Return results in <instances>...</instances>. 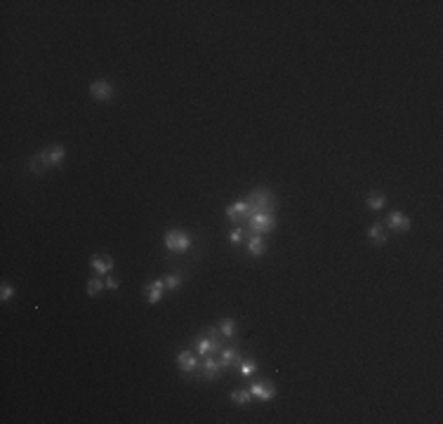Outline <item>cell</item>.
<instances>
[{
  "label": "cell",
  "instance_id": "cell-1",
  "mask_svg": "<svg viewBox=\"0 0 443 424\" xmlns=\"http://www.w3.org/2000/svg\"><path fill=\"white\" fill-rule=\"evenodd\" d=\"M248 208H250V215H257V212H274L276 208V198L271 193V189L266 186H259L255 189L250 196H248Z\"/></svg>",
  "mask_w": 443,
  "mask_h": 424
},
{
  "label": "cell",
  "instance_id": "cell-2",
  "mask_svg": "<svg viewBox=\"0 0 443 424\" xmlns=\"http://www.w3.org/2000/svg\"><path fill=\"white\" fill-rule=\"evenodd\" d=\"M165 247L170 252H186L191 247V236L186 231H182V229H173L165 236Z\"/></svg>",
  "mask_w": 443,
  "mask_h": 424
},
{
  "label": "cell",
  "instance_id": "cell-3",
  "mask_svg": "<svg viewBox=\"0 0 443 424\" xmlns=\"http://www.w3.org/2000/svg\"><path fill=\"white\" fill-rule=\"evenodd\" d=\"M248 224H250V231H255V236H259L276 227V217L271 215V212H257V215L248 217Z\"/></svg>",
  "mask_w": 443,
  "mask_h": 424
},
{
  "label": "cell",
  "instance_id": "cell-4",
  "mask_svg": "<svg viewBox=\"0 0 443 424\" xmlns=\"http://www.w3.org/2000/svg\"><path fill=\"white\" fill-rule=\"evenodd\" d=\"M201 365H203V363H198V358L193 356L191 351H179L177 354V368L182 370L184 375H193V372H198Z\"/></svg>",
  "mask_w": 443,
  "mask_h": 424
},
{
  "label": "cell",
  "instance_id": "cell-5",
  "mask_svg": "<svg viewBox=\"0 0 443 424\" xmlns=\"http://www.w3.org/2000/svg\"><path fill=\"white\" fill-rule=\"evenodd\" d=\"M40 160H43V165L50 167V165H59L64 160V156H66V151H64V146H59V144H55V146H47L40 151Z\"/></svg>",
  "mask_w": 443,
  "mask_h": 424
},
{
  "label": "cell",
  "instance_id": "cell-6",
  "mask_svg": "<svg viewBox=\"0 0 443 424\" xmlns=\"http://www.w3.org/2000/svg\"><path fill=\"white\" fill-rule=\"evenodd\" d=\"M90 94L94 99H99V102H109L113 97V85H111L109 80H94L92 85H90Z\"/></svg>",
  "mask_w": 443,
  "mask_h": 424
},
{
  "label": "cell",
  "instance_id": "cell-7",
  "mask_svg": "<svg viewBox=\"0 0 443 424\" xmlns=\"http://www.w3.org/2000/svg\"><path fill=\"white\" fill-rule=\"evenodd\" d=\"M250 393H253L255 398H259V401H271V398H274V393H276V387H274L271 382H266V380H259V382H255L253 387H250Z\"/></svg>",
  "mask_w": 443,
  "mask_h": 424
},
{
  "label": "cell",
  "instance_id": "cell-8",
  "mask_svg": "<svg viewBox=\"0 0 443 424\" xmlns=\"http://www.w3.org/2000/svg\"><path fill=\"white\" fill-rule=\"evenodd\" d=\"M165 292V278H156V281H151L146 285V290H144V295H146L149 304H156V302L160 300V295Z\"/></svg>",
  "mask_w": 443,
  "mask_h": 424
},
{
  "label": "cell",
  "instance_id": "cell-9",
  "mask_svg": "<svg viewBox=\"0 0 443 424\" xmlns=\"http://www.w3.org/2000/svg\"><path fill=\"white\" fill-rule=\"evenodd\" d=\"M248 217H250V208H248L245 201H238V203L227 208V219L231 221H240V219H248Z\"/></svg>",
  "mask_w": 443,
  "mask_h": 424
},
{
  "label": "cell",
  "instance_id": "cell-10",
  "mask_svg": "<svg viewBox=\"0 0 443 424\" xmlns=\"http://www.w3.org/2000/svg\"><path fill=\"white\" fill-rule=\"evenodd\" d=\"M196 351L201 356H210V354H219L222 349L208 337V335H201V337H196Z\"/></svg>",
  "mask_w": 443,
  "mask_h": 424
},
{
  "label": "cell",
  "instance_id": "cell-11",
  "mask_svg": "<svg viewBox=\"0 0 443 424\" xmlns=\"http://www.w3.org/2000/svg\"><path fill=\"white\" fill-rule=\"evenodd\" d=\"M387 221H389V229H391V231H406V229H410V219H408L403 212H399V210H394Z\"/></svg>",
  "mask_w": 443,
  "mask_h": 424
},
{
  "label": "cell",
  "instance_id": "cell-12",
  "mask_svg": "<svg viewBox=\"0 0 443 424\" xmlns=\"http://www.w3.org/2000/svg\"><path fill=\"white\" fill-rule=\"evenodd\" d=\"M240 361V354L234 349V346H227V349L219 351V363L222 368H236V363Z\"/></svg>",
  "mask_w": 443,
  "mask_h": 424
},
{
  "label": "cell",
  "instance_id": "cell-13",
  "mask_svg": "<svg viewBox=\"0 0 443 424\" xmlns=\"http://www.w3.org/2000/svg\"><path fill=\"white\" fill-rule=\"evenodd\" d=\"M219 370H222V363L217 361V358H205L203 361V377L205 380H215L217 375H219Z\"/></svg>",
  "mask_w": 443,
  "mask_h": 424
},
{
  "label": "cell",
  "instance_id": "cell-14",
  "mask_svg": "<svg viewBox=\"0 0 443 424\" xmlns=\"http://www.w3.org/2000/svg\"><path fill=\"white\" fill-rule=\"evenodd\" d=\"M248 252L253 255V257H264L266 255V243L259 236H253V238L248 240Z\"/></svg>",
  "mask_w": 443,
  "mask_h": 424
},
{
  "label": "cell",
  "instance_id": "cell-15",
  "mask_svg": "<svg viewBox=\"0 0 443 424\" xmlns=\"http://www.w3.org/2000/svg\"><path fill=\"white\" fill-rule=\"evenodd\" d=\"M236 370H238L240 375H253L255 370H257V363L250 356H240V361L236 363Z\"/></svg>",
  "mask_w": 443,
  "mask_h": 424
},
{
  "label": "cell",
  "instance_id": "cell-16",
  "mask_svg": "<svg viewBox=\"0 0 443 424\" xmlns=\"http://www.w3.org/2000/svg\"><path fill=\"white\" fill-rule=\"evenodd\" d=\"M368 238L373 240V243H377V245H382V243H387V231L382 229V224H373V227L368 229Z\"/></svg>",
  "mask_w": 443,
  "mask_h": 424
},
{
  "label": "cell",
  "instance_id": "cell-17",
  "mask_svg": "<svg viewBox=\"0 0 443 424\" xmlns=\"http://www.w3.org/2000/svg\"><path fill=\"white\" fill-rule=\"evenodd\" d=\"M92 269L97 271V273H109L111 269H113V259L111 257H92Z\"/></svg>",
  "mask_w": 443,
  "mask_h": 424
},
{
  "label": "cell",
  "instance_id": "cell-18",
  "mask_svg": "<svg viewBox=\"0 0 443 424\" xmlns=\"http://www.w3.org/2000/svg\"><path fill=\"white\" fill-rule=\"evenodd\" d=\"M250 396H253V393L245 391V389H234V391H231V401H234L236 406H248V403H250Z\"/></svg>",
  "mask_w": 443,
  "mask_h": 424
},
{
  "label": "cell",
  "instance_id": "cell-19",
  "mask_svg": "<svg viewBox=\"0 0 443 424\" xmlns=\"http://www.w3.org/2000/svg\"><path fill=\"white\" fill-rule=\"evenodd\" d=\"M217 328H219L222 337H229V339H231V337L236 335V323H234V318H224Z\"/></svg>",
  "mask_w": 443,
  "mask_h": 424
},
{
  "label": "cell",
  "instance_id": "cell-20",
  "mask_svg": "<svg viewBox=\"0 0 443 424\" xmlns=\"http://www.w3.org/2000/svg\"><path fill=\"white\" fill-rule=\"evenodd\" d=\"M104 288H106V285H104V281H102V278H90V281H87V295H90V297L99 295Z\"/></svg>",
  "mask_w": 443,
  "mask_h": 424
},
{
  "label": "cell",
  "instance_id": "cell-21",
  "mask_svg": "<svg viewBox=\"0 0 443 424\" xmlns=\"http://www.w3.org/2000/svg\"><path fill=\"white\" fill-rule=\"evenodd\" d=\"M384 203H387V198L382 196V193H370L368 196V208L370 210H382L384 208Z\"/></svg>",
  "mask_w": 443,
  "mask_h": 424
},
{
  "label": "cell",
  "instance_id": "cell-22",
  "mask_svg": "<svg viewBox=\"0 0 443 424\" xmlns=\"http://www.w3.org/2000/svg\"><path fill=\"white\" fill-rule=\"evenodd\" d=\"M182 281H184V278L179 276V273H170V276H165V290H177L179 285H182Z\"/></svg>",
  "mask_w": 443,
  "mask_h": 424
},
{
  "label": "cell",
  "instance_id": "cell-23",
  "mask_svg": "<svg viewBox=\"0 0 443 424\" xmlns=\"http://www.w3.org/2000/svg\"><path fill=\"white\" fill-rule=\"evenodd\" d=\"M205 335H208V337L212 339V342H215V344L222 349V332H219V328H217V326H210L208 330H205Z\"/></svg>",
  "mask_w": 443,
  "mask_h": 424
},
{
  "label": "cell",
  "instance_id": "cell-24",
  "mask_svg": "<svg viewBox=\"0 0 443 424\" xmlns=\"http://www.w3.org/2000/svg\"><path fill=\"white\" fill-rule=\"evenodd\" d=\"M29 167H31V172H33V174H40V172H43L45 165H43V160H40V156H33L31 163H29Z\"/></svg>",
  "mask_w": 443,
  "mask_h": 424
},
{
  "label": "cell",
  "instance_id": "cell-25",
  "mask_svg": "<svg viewBox=\"0 0 443 424\" xmlns=\"http://www.w3.org/2000/svg\"><path fill=\"white\" fill-rule=\"evenodd\" d=\"M245 238V231H243V229H234V231H231V234H229V240H231V243H234V245H238L240 240Z\"/></svg>",
  "mask_w": 443,
  "mask_h": 424
},
{
  "label": "cell",
  "instance_id": "cell-26",
  "mask_svg": "<svg viewBox=\"0 0 443 424\" xmlns=\"http://www.w3.org/2000/svg\"><path fill=\"white\" fill-rule=\"evenodd\" d=\"M12 295H14V288H12V285H10V283H3V290H0V300H3V302H7V300H10V297H12Z\"/></svg>",
  "mask_w": 443,
  "mask_h": 424
},
{
  "label": "cell",
  "instance_id": "cell-27",
  "mask_svg": "<svg viewBox=\"0 0 443 424\" xmlns=\"http://www.w3.org/2000/svg\"><path fill=\"white\" fill-rule=\"evenodd\" d=\"M104 285H106V288H109V290H118V281H116V278H113V276H106Z\"/></svg>",
  "mask_w": 443,
  "mask_h": 424
}]
</instances>
